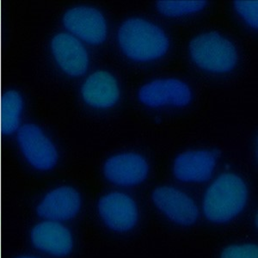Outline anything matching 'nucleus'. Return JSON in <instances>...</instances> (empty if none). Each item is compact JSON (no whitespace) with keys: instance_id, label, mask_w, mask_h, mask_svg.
Here are the masks:
<instances>
[{"instance_id":"obj_1","label":"nucleus","mask_w":258,"mask_h":258,"mask_svg":"<svg viewBox=\"0 0 258 258\" xmlns=\"http://www.w3.org/2000/svg\"><path fill=\"white\" fill-rule=\"evenodd\" d=\"M118 37L125 54L139 61L159 58L169 47L168 38L159 27L141 18L126 21L120 27Z\"/></svg>"},{"instance_id":"obj_2","label":"nucleus","mask_w":258,"mask_h":258,"mask_svg":"<svg viewBox=\"0 0 258 258\" xmlns=\"http://www.w3.org/2000/svg\"><path fill=\"white\" fill-rule=\"evenodd\" d=\"M247 196L246 186L241 178L233 174H224L206 194V216L214 222H226L243 210Z\"/></svg>"},{"instance_id":"obj_3","label":"nucleus","mask_w":258,"mask_h":258,"mask_svg":"<svg viewBox=\"0 0 258 258\" xmlns=\"http://www.w3.org/2000/svg\"><path fill=\"white\" fill-rule=\"evenodd\" d=\"M190 53L200 68L215 73L231 71L237 62L234 46L216 32L206 33L194 39Z\"/></svg>"},{"instance_id":"obj_4","label":"nucleus","mask_w":258,"mask_h":258,"mask_svg":"<svg viewBox=\"0 0 258 258\" xmlns=\"http://www.w3.org/2000/svg\"><path fill=\"white\" fill-rule=\"evenodd\" d=\"M21 149L28 161L39 170H49L57 162V151L38 126L29 124L18 132Z\"/></svg>"},{"instance_id":"obj_5","label":"nucleus","mask_w":258,"mask_h":258,"mask_svg":"<svg viewBox=\"0 0 258 258\" xmlns=\"http://www.w3.org/2000/svg\"><path fill=\"white\" fill-rule=\"evenodd\" d=\"M66 28L78 37L91 44H99L105 40L107 27L101 12L91 7H77L64 16Z\"/></svg>"},{"instance_id":"obj_6","label":"nucleus","mask_w":258,"mask_h":258,"mask_svg":"<svg viewBox=\"0 0 258 258\" xmlns=\"http://www.w3.org/2000/svg\"><path fill=\"white\" fill-rule=\"evenodd\" d=\"M139 97L142 103L151 107L185 106L190 102L191 92L188 85L180 80H160L143 86Z\"/></svg>"},{"instance_id":"obj_7","label":"nucleus","mask_w":258,"mask_h":258,"mask_svg":"<svg viewBox=\"0 0 258 258\" xmlns=\"http://www.w3.org/2000/svg\"><path fill=\"white\" fill-rule=\"evenodd\" d=\"M98 208L104 222L115 231H127L138 220L135 202L124 194L112 193L103 197Z\"/></svg>"},{"instance_id":"obj_8","label":"nucleus","mask_w":258,"mask_h":258,"mask_svg":"<svg viewBox=\"0 0 258 258\" xmlns=\"http://www.w3.org/2000/svg\"><path fill=\"white\" fill-rule=\"evenodd\" d=\"M153 199L156 206L176 223L191 225L198 217V209L193 200L176 188H157Z\"/></svg>"},{"instance_id":"obj_9","label":"nucleus","mask_w":258,"mask_h":258,"mask_svg":"<svg viewBox=\"0 0 258 258\" xmlns=\"http://www.w3.org/2000/svg\"><path fill=\"white\" fill-rule=\"evenodd\" d=\"M147 161L135 153L114 156L104 165L106 177L121 186L138 184L147 177Z\"/></svg>"},{"instance_id":"obj_10","label":"nucleus","mask_w":258,"mask_h":258,"mask_svg":"<svg viewBox=\"0 0 258 258\" xmlns=\"http://www.w3.org/2000/svg\"><path fill=\"white\" fill-rule=\"evenodd\" d=\"M52 49L60 68L69 75L80 76L88 68V54L76 37L69 34L56 35L52 41Z\"/></svg>"},{"instance_id":"obj_11","label":"nucleus","mask_w":258,"mask_h":258,"mask_svg":"<svg viewBox=\"0 0 258 258\" xmlns=\"http://www.w3.org/2000/svg\"><path fill=\"white\" fill-rule=\"evenodd\" d=\"M31 238L37 249L56 256L68 255L73 248L69 230L57 221L38 224L33 229Z\"/></svg>"},{"instance_id":"obj_12","label":"nucleus","mask_w":258,"mask_h":258,"mask_svg":"<svg viewBox=\"0 0 258 258\" xmlns=\"http://www.w3.org/2000/svg\"><path fill=\"white\" fill-rule=\"evenodd\" d=\"M80 195L75 189L62 187L47 194L37 212L41 217L58 222L74 217L80 210Z\"/></svg>"},{"instance_id":"obj_13","label":"nucleus","mask_w":258,"mask_h":258,"mask_svg":"<svg viewBox=\"0 0 258 258\" xmlns=\"http://www.w3.org/2000/svg\"><path fill=\"white\" fill-rule=\"evenodd\" d=\"M216 158L209 151H192L177 157L175 176L183 182H204L211 177Z\"/></svg>"},{"instance_id":"obj_14","label":"nucleus","mask_w":258,"mask_h":258,"mask_svg":"<svg viewBox=\"0 0 258 258\" xmlns=\"http://www.w3.org/2000/svg\"><path fill=\"white\" fill-rule=\"evenodd\" d=\"M84 99L90 105L97 108H109L119 98V88L114 77L107 72L91 74L83 85Z\"/></svg>"},{"instance_id":"obj_15","label":"nucleus","mask_w":258,"mask_h":258,"mask_svg":"<svg viewBox=\"0 0 258 258\" xmlns=\"http://www.w3.org/2000/svg\"><path fill=\"white\" fill-rule=\"evenodd\" d=\"M23 101L17 91L6 92L1 100L0 125L4 135H11L19 126Z\"/></svg>"},{"instance_id":"obj_16","label":"nucleus","mask_w":258,"mask_h":258,"mask_svg":"<svg viewBox=\"0 0 258 258\" xmlns=\"http://www.w3.org/2000/svg\"><path fill=\"white\" fill-rule=\"evenodd\" d=\"M207 5L206 1L202 0H184V1H159L158 9L162 14L169 17L190 14L194 12H200Z\"/></svg>"},{"instance_id":"obj_17","label":"nucleus","mask_w":258,"mask_h":258,"mask_svg":"<svg viewBox=\"0 0 258 258\" xmlns=\"http://www.w3.org/2000/svg\"><path fill=\"white\" fill-rule=\"evenodd\" d=\"M234 5L235 8L246 21L247 24L256 29L258 26L257 0H238L235 1Z\"/></svg>"},{"instance_id":"obj_18","label":"nucleus","mask_w":258,"mask_h":258,"mask_svg":"<svg viewBox=\"0 0 258 258\" xmlns=\"http://www.w3.org/2000/svg\"><path fill=\"white\" fill-rule=\"evenodd\" d=\"M221 258H258V247L255 244L230 246L224 250Z\"/></svg>"},{"instance_id":"obj_19","label":"nucleus","mask_w":258,"mask_h":258,"mask_svg":"<svg viewBox=\"0 0 258 258\" xmlns=\"http://www.w3.org/2000/svg\"><path fill=\"white\" fill-rule=\"evenodd\" d=\"M20 258H35V257H32V256H24V257H20Z\"/></svg>"},{"instance_id":"obj_20","label":"nucleus","mask_w":258,"mask_h":258,"mask_svg":"<svg viewBox=\"0 0 258 258\" xmlns=\"http://www.w3.org/2000/svg\"><path fill=\"white\" fill-rule=\"evenodd\" d=\"M0 18H1V13H0Z\"/></svg>"},{"instance_id":"obj_21","label":"nucleus","mask_w":258,"mask_h":258,"mask_svg":"<svg viewBox=\"0 0 258 258\" xmlns=\"http://www.w3.org/2000/svg\"><path fill=\"white\" fill-rule=\"evenodd\" d=\"M0 258H1V254H0Z\"/></svg>"}]
</instances>
